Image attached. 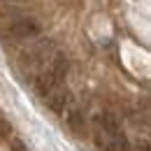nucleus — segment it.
<instances>
[{"mask_svg":"<svg viewBox=\"0 0 151 151\" xmlns=\"http://www.w3.org/2000/svg\"><path fill=\"white\" fill-rule=\"evenodd\" d=\"M142 151H149V144H147V142H144V144H142Z\"/></svg>","mask_w":151,"mask_h":151,"instance_id":"obj_8","label":"nucleus"},{"mask_svg":"<svg viewBox=\"0 0 151 151\" xmlns=\"http://www.w3.org/2000/svg\"><path fill=\"white\" fill-rule=\"evenodd\" d=\"M37 35H40V23L35 19H28V17H21V19L0 28L2 42H30Z\"/></svg>","mask_w":151,"mask_h":151,"instance_id":"obj_3","label":"nucleus"},{"mask_svg":"<svg viewBox=\"0 0 151 151\" xmlns=\"http://www.w3.org/2000/svg\"><path fill=\"white\" fill-rule=\"evenodd\" d=\"M2 5H17V2H26V0H0Z\"/></svg>","mask_w":151,"mask_h":151,"instance_id":"obj_7","label":"nucleus"},{"mask_svg":"<svg viewBox=\"0 0 151 151\" xmlns=\"http://www.w3.org/2000/svg\"><path fill=\"white\" fill-rule=\"evenodd\" d=\"M54 54H56L54 42H49V40H40V42L30 44V47L21 54V65L28 68V70H33V72L37 75L40 70L54 58Z\"/></svg>","mask_w":151,"mask_h":151,"instance_id":"obj_4","label":"nucleus"},{"mask_svg":"<svg viewBox=\"0 0 151 151\" xmlns=\"http://www.w3.org/2000/svg\"><path fill=\"white\" fill-rule=\"evenodd\" d=\"M65 75H68V58L56 51L54 58L35 75V88H37V93L44 98L49 91H54L56 86H60L65 81Z\"/></svg>","mask_w":151,"mask_h":151,"instance_id":"obj_2","label":"nucleus"},{"mask_svg":"<svg viewBox=\"0 0 151 151\" xmlns=\"http://www.w3.org/2000/svg\"><path fill=\"white\" fill-rule=\"evenodd\" d=\"M93 139L102 151H128V137L112 112H100L93 116Z\"/></svg>","mask_w":151,"mask_h":151,"instance_id":"obj_1","label":"nucleus"},{"mask_svg":"<svg viewBox=\"0 0 151 151\" xmlns=\"http://www.w3.org/2000/svg\"><path fill=\"white\" fill-rule=\"evenodd\" d=\"M9 132H12V126L5 121V116L0 114V139H5V137H9Z\"/></svg>","mask_w":151,"mask_h":151,"instance_id":"obj_6","label":"nucleus"},{"mask_svg":"<svg viewBox=\"0 0 151 151\" xmlns=\"http://www.w3.org/2000/svg\"><path fill=\"white\" fill-rule=\"evenodd\" d=\"M44 102H47V107H49L51 112L63 114L65 109H68V105L72 102V95H70V91L60 84V86H56L54 91H49V93L44 95Z\"/></svg>","mask_w":151,"mask_h":151,"instance_id":"obj_5","label":"nucleus"}]
</instances>
